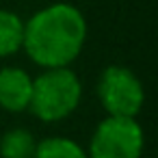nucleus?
Segmentation results:
<instances>
[{
  "instance_id": "nucleus-7",
  "label": "nucleus",
  "mask_w": 158,
  "mask_h": 158,
  "mask_svg": "<svg viewBox=\"0 0 158 158\" xmlns=\"http://www.w3.org/2000/svg\"><path fill=\"white\" fill-rule=\"evenodd\" d=\"M35 149L37 141L24 128H13L0 139V156L2 158H33Z\"/></svg>"
},
{
  "instance_id": "nucleus-2",
  "label": "nucleus",
  "mask_w": 158,
  "mask_h": 158,
  "mask_svg": "<svg viewBox=\"0 0 158 158\" xmlns=\"http://www.w3.org/2000/svg\"><path fill=\"white\" fill-rule=\"evenodd\" d=\"M82 100V82L69 67H50L33 78L28 110L41 121L69 117Z\"/></svg>"
},
{
  "instance_id": "nucleus-6",
  "label": "nucleus",
  "mask_w": 158,
  "mask_h": 158,
  "mask_svg": "<svg viewBox=\"0 0 158 158\" xmlns=\"http://www.w3.org/2000/svg\"><path fill=\"white\" fill-rule=\"evenodd\" d=\"M24 41V20L13 11L0 9V59L11 56L22 50Z\"/></svg>"
},
{
  "instance_id": "nucleus-3",
  "label": "nucleus",
  "mask_w": 158,
  "mask_h": 158,
  "mask_svg": "<svg viewBox=\"0 0 158 158\" xmlns=\"http://www.w3.org/2000/svg\"><path fill=\"white\" fill-rule=\"evenodd\" d=\"M145 145L136 117L108 115L98 123L89 143V158H141Z\"/></svg>"
},
{
  "instance_id": "nucleus-5",
  "label": "nucleus",
  "mask_w": 158,
  "mask_h": 158,
  "mask_svg": "<svg viewBox=\"0 0 158 158\" xmlns=\"http://www.w3.org/2000/svg\"><path fill=\"white\" fill-rule=\"evenodd\" d=\"M33 95V76L22 67H2L0 69V108L7 113L28 110Z\"/></svg>"
},
{
  "instance_id": "nucleus-8",
  "label": "nucleus",
  "mask_w": 158,
  "mask_h": 158,
  "mask_svg": "<svg viewBox=\"0 0 158 158\" xmlns=\"http://www.w3.org/2000/svg\"><path fill=\"white\" fill-rule=\"evenodd\" d=\"M33 158H89L87 149L67 136H48L37 143Z\"/></svg>"
},
{
  "instance_id": "nucleus-1",
  "label": "nucleus",
  "mask_w": 158,
  "mask_h": 158,
  "mask_svg": "<svg viewBox=\"0 0 158 158\" xmlns=\"http://www.w3.org/2000/svg\"><path fill=\"white\" fill-rule=\"evenodd\" d=\"M87 31V20L78 7L54 2L24 22L22 50L44 69L69 67L85 48Z\"/></svg>"
},
{
  "instance_id": "nucleus-4",
  "label": "nucleus",
  "mask_w": 158,
  "mask_h": 158,
  "mask_svg": "<svg viewBox=\"0 0 158 158\" xmlns=\"http://www.w3.org/2000/svg\"><path fill=\"white\" fill-rule=\"evenodd\" d=\"M98 98L113 117H136L145 102V89L139 76L121 65H110L98 82Z\"/></svg>"
}]
</instances>
